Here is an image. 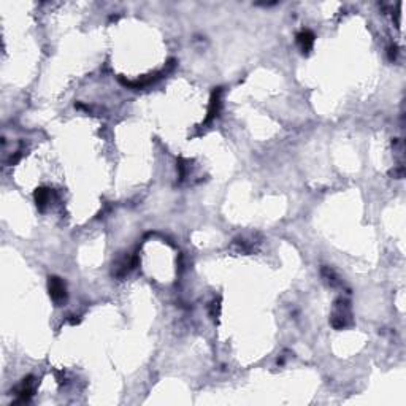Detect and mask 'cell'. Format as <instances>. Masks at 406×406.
Listing matches in <instances>:
<instances>
[{"mask_svg":"<svg viewBox=\"0 0 406 406\" xmlns=\"http://www.w3.org/2000/svg\"><path fill=\"white\" fill-rule=\"evenodd\" d=\"M330 324L336 330H343L348 325L352 324V311H351V303L348 298L339 297L335 300L332 316H330Z\"/></svg>","mask_w":406,"mask_h":406,"instance_id":"obj_1","label":"cell"},{"mask_svg":"<svg viewBox=\"0 0 406 406\" xmlns=\"http://www.w3.org/2000/svg\"><path fill=\"white\" fill-rule=\"evenodd\" d=\"M48 287H49V295L56 305H62L65 300H67V287H65L60 278L51 276L48 281Z\"/></svg>","mask_w":406,"mask_h":406,"instance_id":"obj_2","label":"cell"},{"mask_svg":"<svg viewBox=\"0 0 406 406\" xmlns=\"http://www.w3.org/2000/svg\"><path fill=\"white\" fill-rule=\"evenodd\" d=\"M135 265H137V257L124 256L116 262V265L113 268V274L116 278H124L127 276L130 270L135 268Z\"/></svg>","mask_w":406,"mask_h":406,"instance_id":"obj_3","label":"cell"},{"mask_svg":"<svg viewBox=\"0 0 406 406\" xmlns=\"http://www.w3.org/2000/svg\"><path fill=\"white\" fill-rule=\"evenodd\" d=\"M34 386H35V381L32 376H27L22 379V383L16 387V403H25L29 401V398L32 397V392H34Z\"/></svg>","mask_w":406,"mask_h":406,"instance_id":"obj_4","label":"cell"},{"mask_svg":"<svg viewBox=\"0 0 406 406\" xmlns=\"http://www.w3.org/2000/svg\"><path fill=\"white\" fill-rule=\"evenodd\" d=\"M221 94H222V89L217 87L213 96H211V100H209V108H208V116L205 119V124H208L209 121H213L214 117L219 114V110H221Z\"/></svg>","mask_w":406,"mask_h":406,"instance_id":"obj_5","label":"cell"},{"mask_svg":"<svg viewBox=\"0 0 406 406\" xmlns=\"http://www.w3.org/2000/svg\"><path fill=\"white\" fill-rule=\"evenodd\" d=\"M297 45L302 52H309L314 45V34L311 30H302L297 35Z\"/></svg>","mask_w":406,"mask_h":406,"instance_id":"obj_6","label":"cell"},{"mask_svg":"<svg viewBox=\"0 0 406 406\" xmlns=\"http://www.w3.org/2000/svg\"><path fill=\"white\" fill-rule=\"evenodd\" d=\"M35 202H37V206L38 208L45 209V206L51 202V191L49 189H45V188L37 189V192H35Z\"/></svg>","mask_w":406,"mask_h":406,"instance_id":"obj_7","label":"cell"},{"mask_svg":"<svg viewBox=\"0 0 406 406\" xmlns=\"http://www.w3.org/2000/svg\"><path fill=\"white\" fill-rule=\"evenodd\" d=\"M322 276L330 286H339V284H341V283H339V279H338V276L335 274V271L332 268H329V267L322 268Z\"/></svg>","mask_w":406,"mask_h":406,"instance_id":"obj_8","label":"cell"},{"mask_svg":"<svg viewBox=\"0 0 406 406\" xmlns=\"http://www.w3.org/2000/svg\"><path fill=\"white\" fill-rule=\"evenodd\" d=\"M397 56H398V48H397L395 45H394V46H390V48H389V59H390V60H395Z\"/></svg>","mask_w":406,"mask_h":406,"instance_id":"obj_9","label":"cell"},{"mask_svg":"<svg viewBox=\"0 0 406 406\" xmlns=\"http://www.w3.org/2000/svg\"><path fill=\"white\" fill-rule=\"evenodd\" d=\"M219 308H221L219 302H213L211 303V318L213 319H216V316H219Z\"/></svg>","mask_w":406,"mask_h":406,"instance_id":"obj_10","label":"cell"}]
</instances>
